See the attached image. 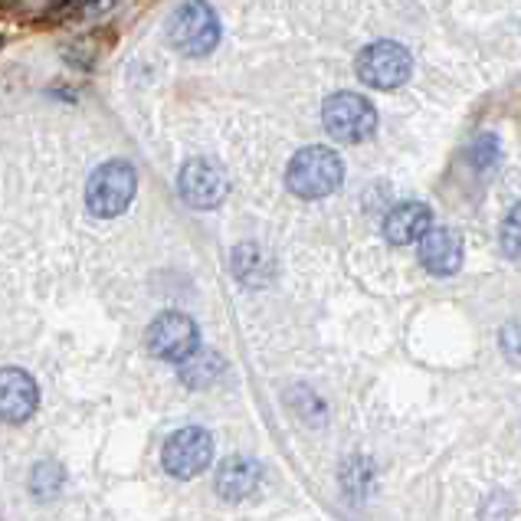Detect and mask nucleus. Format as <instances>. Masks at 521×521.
Masks as SVG:
<instances>
[{"mask_svg":"<svg viewBox=\"0 0 521 521\" xmlns=\"http://www.w3.org/2000/svg\"><path fill=\"white\" fill-rule=\"evenodd\" d=\"M341 181H345V164H341L338 151H331L325 145L302 148L286 171L289 191L302 200H322L328 194H335Z\"/></svg>","mask_w":521,"mask_h":521,"instance_id":"nucleus-1","label":"nucleus"},{"mask_svg":"<svg viewBox=\"0 0 521 521\" xmlns=\"http://www.w3.org/2000/svg\"><path fill=\"white\" fill-rule=\"evenodd\" d=\"M168 40L184 56H207L220 43V17L207 0H187L168 20Z\"/></svg>","mask_w":521,"mask_h":521,"instance_id":"nucleus-2","label":"nucleus"},{"mask_svg":"<svg viewBox=\"0 0 521 521\" xmlns=\"http://www.w3.org/2000/svg\"><path fill=\"white\" fill-rule=\"evenodd\" d=\"M135 187H138V174L128 161H109L96 168V174L89 177V187H86V207L92 217L99 220H109L125 213L128 204L135 197Z\"/></svg>","mask_w":521,"mask_h":521,"instance_id":"nucleus-3","label":"nucleus"},{"mask_svg":"<svg viewBox=\"0 0 521 521\" xmlns=\"http://www.w3.org/2000/svg\"><path fill=\"white\" fill-rule=\"evenodd\" d=\"M322 118L331 138L351 141V145L367 141L377 128L374 105L364 96H358V92H335V96H328L322 105Z\"/></svg>","mask_w":521,"mask_h":521,"instance_id":"nucleus-4","label":"nucleus"},{"mask_svg":"<svg viewBox=\"0 0 521 521\" xmlns=\"http://www.w3.org/2000/svg\"><path fill=\"white\" fill-rule=\"evenodd\" d=\"M410 73H413V56L407 53V46H400L394 40H377L371 46H364L358 56V79L364 86L387 92L404 86Z\"/></svg>","mask_w":521,"mask_h":521,"instance_id":"nucleus-5","label":"nucleus"},{"mask_svg":"<svg viewBox=\"0 0 521 521\" xmlns=\"http://www.w3.org/2000/svg\"><path fill=\"white\" fill-rule=\"evenodd\" d=\"M164 469L171 472L174 479H197L200 472H207L213 463V440L207 430L200 426H187V430H177L168 436L161 453Z\"/></svg>","mask_w":521,"mask_h":521,"instance_id":"nucleus-6","label":"nucleus"},{"mask_svg":"<svg viewBox=\"0 0 521 521\" xmlns=\"http://www.w3.org/2000/svg\"><path fill=\"white\" fill-rule=\"evenodd\" d=\"M200 348V331L184 312H164L148 328V351L161 361L184 364Z\"/></svg>","mask_w":521,"mask_h":521,"instance_id":"nucleus-7","label":"nucleus"},{"mask_svg":"<svg viewBox=\"0 0 521 521\" xmlns=\"http://www.w3.org/2000/svg\"><path fill=\"white\" fill-rule=\"evenodd\" d=\"M177 191L197 210L217 207L223 197H227V177L210 161H191L184 164L181 174H177Z\"/></svg>","mask_w":521,"mask_h":521,"instance_id":"nucleus-8","label":"nucleus"},{"mask_svg":"<svg viewBox=\"0 0 521 521\" xmlns=\"http://www.w3.org/2000/svg\"><path fill=\"white\" fill-rule=\"evenodd\" d=\"M40 404V390L33 377L20 367H4L0 371V420L4 423H23Z\"/></svg>","mask_w":521,"mask_h":521,"instance_id":"nucleus-9","label":"nucleus"},{"mask_svg":"<svg viewBox=\"0 0 521 521\" xmlns=\"http://www.w3.org/2000/svg\"><path fill=\"white\" fill-rule=\"evenodd\" d=\"M420 263L433 276H453L463 266V240L456 230L430 227L420 236Z\"/></svg>","mask_w":521,"mask_h":521,"instance_id":"nucleus-10","label":"nucleus"},{"mask_svg":"<svg viewBox=\"0 0 521 521\" xmlns=\"http://www.w3.org/2000/svg\"><path fill=\"white\" fill-rule=\"evenodd\" d=\"M217 495L227 502H243L259 489L263 482V469H259L256 459H246V456H230L223 459L217 466Z\"/></svg>","mask_w":521,"mask_h":521,"instance_id":"nucleus-11","label":"nucleus"},{"mask_svg":"<svg viewBox=\"0 0 521 521\" xmlns=\"http://www.w3.org/2000/svg\"><path fill=\"white\" fill-rule=\"evenodd\" d=\"M430 227H433V210L420 204V200H407V204H397L387 213L384 236H387V243L407 246V243H417Z\"/></svg>","mask_w":521,"mask_h":521,"instance_id":"nucleus-12","label":"nucleus"},{"mask_svg":"<svg viewBox=\"0 0 521 521\" xmlns=\"http://www.w3.org/2000/svg\"><path fill=\"white\" fill-rule=\"evenodd\" d=\"M220 374H223V361L217 358V354L200 351V348L181 364V377H184V381L191 384V387H207V384L217 381Z\"/></svg>","mask_w":521,"mask_h":521,"instance_id":"nucleus-13","label":"nucleus"},{"mask_svg":"<svg viewBox=\"0 0 521 521\" xmlns=\"http://www.w3.org/2000/svg\"><path fill=\"white\" fill-rule=\"evenodd\" d=\"M499 158H502L499 138H495V135H482V138H476V145H472V161H476L482 171L495 168V164H499Z\"/></svg>","mask_w":521,"mask_h":521,"instance_id":"nucleus-14","label":"nucleus"},{"mask_svg":"<svg viewBox=\"0 0 521 521\" xmlns=\"http://www.w3.org/2000/svg\"><path fill=\"white\" fill-rule=\"evenodd\" d=\"M502 246H505V253L518 259V207L508 213V220H505V227H502Z\"/></svg>","mask_w":521,"mask_h":521,"instance_id":"nucleus-15","label":"nucleus"}]
</instances>
